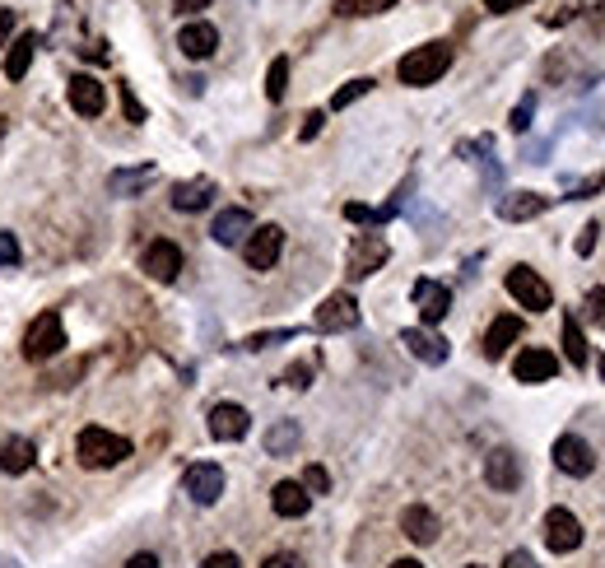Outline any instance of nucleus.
Returning <instances> with one entry per match:
<instances>
[{"mask_svg": "<svg viewBox=\"0 0 605 568\" xmlns=\"http://www.w3.org/2000/svg\"><path fill=\"white\" fill-rule=\"evenodd\" d=\"M447 70H452V47H447V42H424V47L401 56L396 75H401V84H410V89H429V84L443 80Z\"/></svg>", "mask_w": 605, "mask_h": 568, "instance_id": "1", "label": "nucleus"}, {"mask_svg": "<svg viewBox=\"0 0 605 568\" xmlns=\"http://www.w3.org/2000/svg\"><path fill=\"white\" fill-rule=\"evenodd\" d=\"M75 457H80V466H89V471H108V466L131 457V438L89 424V429H80V438H75Z\"/></svg>", "mask_w": 605, "mask_h": 568, "instance_id": "2", "label": "nucleus"}, {"mask_svg": "<svg viewBox=\"0 0 605 568\" xmlns=\"http://www.w3.org/2000/svg\"><path fill=\"white\" fill-rule=\"evenodd\" d=\"M61 350H66V326H61V317H56V312L33 317V326H28V336H24V359L47 364V359H56Z\"/></svg>", "mask_w": 605, "mask_h": 568, "instance_id": "3", "label": "nucleus"}, {"mask_svg": "<svg viewBox=\"0 0 605 568\" xmlns=\"http://www.w3.org/2000/svg\"><path fill=\"white\" fill-rule=\"evenodd\" d=\"M503 284H508V294L517 298V308H526V312H550L554 308V289L545 284V275L531 271V266H512Z\"/></svg>", "mask_w": 605, "mask_h": 568, "instance_id": "4", "label": "nucleus"}, {"mask_svg": "<svg viewBox=\"0 0 605 568\" xmlns=\"http://www.w3.org/2000/svg\"><path fill=\"white\" fill-rule=\"evenodd\" d=\"M280 252H284V229L280 224H261V229H252L247 238H242V257H247L252 271H270V266L280 261Z\"/></svg>", "mask_w": 605, "mask_h": 568, "instance_id": "5", "label": "nucleus"}, {"mask_svg": "<svg viewBox=\"0 0 605 568\" xmlns=\"http://www.w3.org/2000/svg\"><path fill=\"white\" fill-rule=\"evenodd\" d=\"M391 257V247L382 233H359L350 243V280H368L373 271H382Z\"/></svg>", "mask_w": 605, "mask_h": 568, "instance_id": "6", "label": "nucleus"}, {"mask_svg": "<svg viewBox=\"0 0 605 568\" xmlns=\"http://www.w3.org/2000/svg\"><path fill=\"white\" fill-rule=\"evenodd\" d=\"M182 489H187L191 503L210 508V503H219V494H224V471H219L215 461H196V466L182 475Z\"/></svg>", "mask_w": 605, "mask_h": 568, "instance_id": "7", "label": "nucleus"}, {"mask_svg": "<svg viewBox=\"0 0 605 568\" xmlns=\"http://www.w3.org/2000/svg\"><path fill=\"white\" fill-rule=\"evenodd\" d=\"M545 545H550L554 555H573L582 545V522L568 508H550L545 513Z\"/></svg>", "mask_w": 605, "mask_h": 568, "instance_id": "8", "label": "nucleus"}, {"mask_svg": "<svg viewBox=\"0 0 605 568\" xmlns=\"http://www.w3.org/2000/svg\"><path fill=\"white\" fill-rule=\"evenodd\" d=\"M484 480H489V489H498V494H512V489L522 485V461H517V452H512V447H494V452L484 457Z\"/></svg>", "mask_w": 605, "mask_h": 568, "instance_id": "9", "label": "nucleus"}, {"mask_svg": "<svg viewBox=\"0 0 605 568\" xmlns=\"http://www.w3.org/2000/svg\"><path fill=\"white\" fill-rule=\"evenodd\" d=\"M354 326H359V303H354V294L322 298V308H317V331L336 336V331H354Z\"/></svg>", "mask_w": 605, "mask_h": 568, "instance_id": "10", "label": "nucleus"}, {"mask_svg": "<svg viewBox=\"0 0 605 568\" xmlns=\"http://www.w3.org/2000/svg\"><path fill=\"white\" fill-rule=\"evenodd\" d=\"M554 466H559L564 475H573V480H582V475H592L596 457L578 433H564V438H554Z\"/></svg>", "mask_w": 605, "mask_h": 568, "instance_id": "11", "label": "nucleus"}, {"mask_svg": "<svg viewBox=\"0 0 605 568\" xmlns=\"http://www.w3.org/2000/svg\"><path fill=\"white\" fill-rule=\"evenodd\" d=\"M415 308H419V317H424V326H438L452 312V289L447 284H438V280H415Z\"/></svg>", "mask_w": 605, "mask_h": 568, "instance_id": "12", "label": "nucleus"}, {"mask_svg": "<svg viewBox=\"0 0 605 568\" xmlns=\"http://www.w3.org/2000/svg\"><path fill=\"white\" fill-rule=\"evenodd\" d=\"M247 429H252V415L242 406H233V401H219L210 410V438H219V443H242Z\"/></svg>", "mask_w": 605, "mask_h": 568, "instance_id": "13", "label": "nucleus"}, {"mask_svg": "<svg viewBox=\"0 0 605 568\" xmlns=\"http://www.w3.org/2000/svg\"><path fill=\"white\" fill-rule=\"evenodd\" d=\"M401 345L410 354H415L419 364H429V368H438V364H447V340L438 336V331H429V326H410V331H401Z\"/></svg>", "mask_w": 605, "mask_h": 568, "instance_id": "14", "label": "nucleus"}, {"mask_svg": "<svg viewBox=\"0 0 605 568\" xmlns=\"http://www.w3.org/2000/svg\"><path fill=\"white\" fill-rule=\"evenodd\" d=\"M177 47H182L187 61H205V56L219 52V28L205 24V19H191V24L177 33Z\"/></svg>", "mask_w": 605, "mask_h": 568, "instance_id": "15", "label": "nucleus"}, {"mask_svg": "<svg viewBox=\"0 0 605 568\" xmlns=\"http://www.w3.org/2000/svg\"><path fill=\"white\" fill-rule=\"evenodd\" d=\"M70 108L80 112V117H98V112L108 108V84L98 80V75H75L70 80Z\"/></svg>", "mask_w": 605, "mask_h": 568, "instance_id": "16", "label": "nucleus"}, {"mask_svg": "<svg viewBox=\"0 0 605 568\" xmlns=\"http://www.w3.org/2000/svg\"><path fill=\"white\" fill-rule=\"evenodd\" d=\"M140 266H145V275H154V280H177V275H182V247L159 238V243L145 247Z\"/></svg>", "mask_w": 605, "mask_h": 568, "instance_id": "17", "label": "nucleus"}, {"mask_svg": "<svg viewBox=\"0 0 605 568\" xmlns=\"http://www.w3.org/2000/svg\"><path fill=\"white\" fill-rule=\"evenodd\" d=\"M252 210H242V205H233V210H219L215 224H210V238H215L219 247H238L247 233H252Z\"/></svg>", "mask_w": 605, "mask_h": 568, "instance_id": "18", "label": "nucleus"}, {"mask_svg": "<svg viewBox=\"0 0 605 568\" xmlns=\"http://www.w3.org/2000/svg\"><path fill=\"white\" fill-rule=\"evenodd\" d=\"M545 210H550V196H540V191H512L498 201V219H508V224H526Z\"/></svg>", "mask_w": 605, "mask_h": 568, "instance_id": "19", "label": "nucleus"}, {"mask_svg": "<svg viewBox=\"0 0 605 568\" xmlns=\"http://www.w3.org/2000/svg\"><path fill=\"white\" fill-rule=\"evenodd\" d=\"M512 373H517V382H550V378H559V359H554L550 350H540V345H531V350L517 354V364H512Z\"/></svg>", "mask_w": 605, "mask_h": 568, "instance_id": "20", "label": "nucleus"}, {"mask_svg": "<svg viewBox=\"0 0 605 568\" xmlns=\"http://www.w3.org/2000/svg\"><path fill=\"white\" fill-rule=\"evenodd\" d=\"M517 336H522V317H512V312L494 317L489 331H484V359H503V354L517 345Z\"/></svg>", "mask_w": 605, "mask_h": 568, "instance_id": "21", "label": "nucleus"}, {"mask_svg": "<svg viewBox=\"0 0 605 568\" xmlns=\"http://www.w3.org/2000/svg\"><path fill=\"white\" fill-rule=\"evenodd\" d=\"M210 201H215V182L210 177H191V182H177L173 187V210H182V215H196Z\"/></svg>", "mask_w": 605, "mask_h": 568, "instance_id": "22", "label": "nucleus"}, {"mask_svg": "<svg viewBox=\"0 0 605 568\" xmlns=\"http://www.w3.org/2000/svg\"><path fill=\"white\" fill-rule=\"evenodd\" d=\"M270 508L280 517H303L312 508V494L298 485V480H280V485L270 489Z\"/></svg>", "mask_w": 605, "mask_h": 568, "instance_id": "23", "label": "nucleus"}, {"mask_svg": "<svg viewBox=\"0 0 605 568\" xmlns=\"http://www.w3.org/2000/svg\"><path fill=\"white\" fill-rule=\"evenodd\" d=\"M401 531L415 545H433V541H438V517H433L424 503H410V508L401 513Z\"/></svg>", "mask_w": 605, "mask_h": 568, "instance_id": "24", "label": "nucleus"}, {"mask_svg": "<svg viewBox=\"0 0 605 568\" xmlns=\"http://www.w3.org/2000/svg\"><path fill=\"white\" fill-rule=\"evenodd\" d=\"M33 461H38V452H33L28 438H5V443H0V471H5V475L33 471Z\"/></svg>", "mask_w": 605, "mask_h": 568, "instance_id": "25", "label": "nucleus"}, {"mask_svg": "<svg viewBox=\"0 0 605 568\" xmlns=\"http://www.w3.org/2000/svg\"><path fill=\"white\" fill-rule=\"evenodd\" d=\"M33 52H38V33H19V42L5 52V80H24L33 66Z\"/></svg>", "mask_w": 605, "mask_h": 568, "instance_id": "26", "label": "nucleus"}, {"mask_svg": "<svg viewBox=\"0 0 605 568\" xmlns=\"http://www.w3.org/2000/svg\"><path fill=\"white\" fill-rule=\"evenodd\" d=\"M298 443H303V429H298L294 420H280L266 429V452L270 457H294Z\"/></svg>", "mask_w": 605, "mask_h": 568, "instance_id": "27", "label": "nucleus"}, {"mask_svg": "<svg viewBox=\"0 0 605 568\" xmlns=\"http://www.w3.org/2000/svg\"><path fill=\"white\" fill-rule=\"evenodd\" d=\"M564 354L573 368H587L592 364V354H587V336H582V326L573 312H564Z\"/></svg>", "mask_w": 605, "mask_h": 568, "instance_id": "28", "label": "nucleus"}, {"mask_svg": "<svg viewBox=\"0 0 605 568\" xmlns=\"http://www.w3.org/2000/svg\"><path fill=\"white\" fill-rule=\"evenodd\" d=\"M154 177H159L154 168H135V173H126V168H121V173L108 177V191H112V196H140V191H145Z\"/></svg>", "mask_w": 605, "mask_h": 568, "instance_id": "29", "label": "nucleus"}, {"mask_svg": "<svg viewBox=\"0 0 605 568\" xmlns=\"http://www.w3.org/2000/svg\"><path fill=\"white\" fill-rule=\"evenodd\" d=\"M387 10H396V0H336V14H345V19H368V14Z\"/></svg>", "mask_w": 605, "mask_h": 568, "instance_id": "30", "label": "nucleus"}, {"mask_svg": "<svg viewBox=\"0 0 605 568\" xmlns=\"http://www.w3.org/2000/svg\"><path fill=\"white\" fill-rule=\"evenodd\" d=\"M284 89H289V56H275L266 70V98L270 103H280Z\"/></svg>", "mask_w": 605, "mask_h": 568, "instance_id": "31", "label": "nucleus"}, {"mask_svg": "<svg viewBox=\"0 0 605 568\" xmlns=\"http://www.w3.org/2000/svg\"><path fill=\"white\" fill-rule=\"evenodd\" d=\"M373 89V80H350L345 89H336V98H331V112H340V108H350V103H359L363 94Z\"/></svg>", "mask_w": 605, "mask_h": 568, "instance_id": "32", "label": "nucleus"}, {"mask_svg": "<svg viewBox=\"0 0 605 568\" xmlns=\"http://www.w3.org/2000/svg\"><path fill=\"white\" fill-rule=\"evenodd\" d=\"M298 485L308 489V494H331V471H326V466H317V461H312L308 471H303V480H298Z\"/></svg>", "mask_w": 605, "mask_h": 568, "instance_id": "33", "label": "nucleus"}, {"mask_svg": "<svg viewBox=\"0 0 605 568\" xmlns=\"http://www.w3.org/2000/svg\"><path fill=\"white\" fill-rule=\"evenodd\" d=\"M531 112H536V94H526L517 108H512V117H508V126L522 136V131H531Z\"/></svg>", "mask_w": 605, "mask_h": 568, "instance_id": "34", "label": "nucleus"}, {"mask_svg": "<svg viewBox=\"0 0 605 568\" xmlns=\"http://www.w3.org/2000/svg\"><path fill=\"white\" fill-rule=\"evenodd\" d=\"M298 331L294 326H284V331H261V336H247V350H270V345H280V340H294Z\"/></svg>", "mask_w": 605, "mask_h": 568, "instance_id": "35", "label": "nucleus"}, {"mask_svg": "<svg viewBox=\"0 0 605 568\" xmlns=\"http://www.w3.org/2000/svg\"><path fill=\"white\" fill-rule=\"evenodd\" d=\"M582 312L592 317V326H605V289H587V298H582Z\"/></svg>", "mask_w": 605, "mask_h": 568, "instance_id": "36", "label": "nucleus"}, {"mask_svg": "<svg viewBox=\"0 0 605 568\" xmlns=\"http://www.w3.org/2000/svg\"><path fill=\"white\" fill-rule=\"evenodd\" d=\"M345 219H350V224H382V210H368V205L350 201L345 205Z\"/></svg>", "mask_w": 605, "mask_h": 568, "instance_id": "37", "label": "nucleus"}, {"mask_svg": "<svg viewBox=\"0 0 605 568\" xmlns=\"http://www.w3.org/2000/svg\"><path fill=\"white\" fill-rule=\"evenodd\" d=\"M0 266H19V238L10 229H0Z\"/></svg>", "mask_w": 605, "mask_h": 568, "instance_id": "38", "label": "nucleus"}, {"mask_svg": "<svg viewBox=\"0 0 605 568\" xmlns=\"http://www.w3.org/2000/svg\"><path fill=\"white\" fill-rule=\"evenodd\" d=\"M121 108H126V122H145V108H140V98L131 94V84H121Z\"/></svg>", "mask_w": 605, "mask_h": 568, "instance_id": "39", "label": "nucleus"}, {"mask_svg": "<svg viewBox=\"0 0 605 568\" xmlns=\"http://www.w3.org/2000/svg\"><path fill=\"white\" fill-rule=\"evenodd\" d=\"M592 191H605V173H601V177H592V182H578V187L568 191L564 201H587V196H592Z\"/></svg>", "mask_w": 605, "mask_h": 568, "instance_id": "40", "label": "nucleus"}, {"mask_svg": "<svg viewBox=\"0 0 605 568\" xmlns=\"http://www.w3.org/2000/svg\"><path fill=\"white\" fill-rule=\"evenodd\" d=\"M201 568H242V564H238V555H233V550H215V555H205Z\"/></svg>", "mask_w": 605, "mask_h": 568, "instance_id": "41", "label": "nucleus"}, {"mask_svg": "<svg viewBox=\"0 0 605 568\" xmlns=\"http://www.w3.org/2000/svg\"><path fill=\"white\" fill-rule=\"evenodd\" d=\"M308 378H312V364H294L289 373H284V382H289V387H298V392L308 387Z\"/></svg>", "mask_w": 605, "mask_h": 568, "instance_id": "42", "label": "nucleus"}, {"mask_svg": "<svg viewBox=\"0 0 605 568\" xmlns=\"http://www.w3.org/2000/svg\"><path fill=\"white\" fill-rule=\"evenodd\" d=\"M596 233H601L596 224H587V229H582V238H578V257H592V252H596Z\"/></svg>", "mask_w": 605, "mask_h": 568, "instance_id": "43", "label": "nucleus"}, {"mask_svg": "<svg viewBox=\"0 0 605 568\" xmlns=\"http://www.w3.org/2000/svg\"><path fill=\"white\" fill-rule=\"evenodd\" d=\"M522 5H531V0H484L489 14H508V10H522Z\"/></svg>", "mask_w": 605, "mask_h": 568, "instance_id": "44", "label": "nucleus"}, {"mask_svg": "<svg viewBox=\"0 0 605 568\" xmlns=\"http://www.w3.org/2000/svg\"><path fill=\"white\" fill-rule=\"evenodd\" d=\"M322 122H326L322 112H308V117H303V131H298V136H303V140H312V136H317V131H322Z\"/></svg>", "mask_w": 605, "mask_h": 568, "instance_id": "45", "label": "nucleus"}, {"mask_svg": "<svg viewBox=\"0 0 605 568\" xmlns=\"http://www.w3.org/2000/svg\"><path fill=\"white\" fill-rule=\"evenodd\" d=\"M14 24H19V19H14V10H5V5H0V47H5V42H10Z\"/></svg>", "mask_w": 605, "mask_h": 568, "instance_id": "46", "label": "nucleus"}, {"mask_svg": "<svg viewBox=\"0 0 605 568\" xmlns=\"http://www.w3.org/2000/svg\"><path fill=\"white\" fill-rule=\"evenodd\" d=\"M503 568H536V559L526 555V550H512V555L503 559Z\"/></svg>", "mask_w": 605, "mask_h": 568, "instance_id": "47", "label": "nucleus"}, {"mask_svg": "<svg viewBox=\"0 0 605 568\" xmlns=\"http://www.w3.org/2000/svg\"><path fill=\"white\" fill-rule=\"evenodd\" d=\"M261 568H298V555H289V550H284V555H270Z\"/></svg>", "mask_w": 605, "mask_h": 568, "instance_id": "48", "label": "nucleus"}, {"mask_svg": "<svg viewBox=\"0 0 605 568\" xmlns=\"http://www.w3.org/2000/svg\"><path fill=\"white\" fill-rule=\"evenodd\" d=\"M205 5H210V0H173L177 14H196V10H205Z\"/></svg>", "mask_w": 605, "mask_h": 568, "instance_id": "49", "label": "nucleus"}, {"mask_svg": "<svg viewBox=\"0 0 605 568\" xmlns=\"http://www.w3.org/2000/svg\"><path fill=\"white\" fill-rule=\"evenodd\" d=\"M126 568H159V559L145 550V555H131V559H126Z\"/></svg>", "mask_w": 605, "mask_h": 568, "instance_id": "50", "label": "nucleus"}, {"mask_svg": "<svg viewBox=\"0 0 605 568\" xmlns=\"http://www.w3.org/2000/svg\"><path fill=\"white\" fill-rule=\"evenodd\" d=\"M391 568H424V564H419V559H396Z\"/></svg>", "mask_w": 605, "mask_h": 568, "instance_id": "51", "label": "nucleus"}, {"mask_svg": "<svg viewBox=\"0 0 605 568\" xmlns=\"http://www.w3.org/2000/svg\"><path fill=\"white\" fill-rule=\"evenodd\" d=\"M0 568H24V564H14V559H5V564H0Z\"/></svg>", "mask_w": 605, "mask_h": 568, "instance_id": "52", "label": "nucleus"}, {"mask_svg": "<svg viewBox=\"0 0 605 568\" xmlns=\"http://www.w3.org/2000/svg\"><path fill=\"white\" fill-rule=\"evenodd\" d=\"M0 136H5V117H0Z\"/></svg>", "mask_w": 605, "mask_h": 568, "instance_id": "53", "label": "nucleus"}, {"mask_svg": "<svg viewBox=\"0 0 605 568\" xmlns=\"http://www.w3.org/2000/svg\"><path fill=\"white\" fill-rule=\"evenodd\" d=\"M471 568H480V564H471Z\"/></svg>", "mask_w": 605, "mask_h": 568, "instance_id": "54", "label": "nucleus"}]
</instances>
